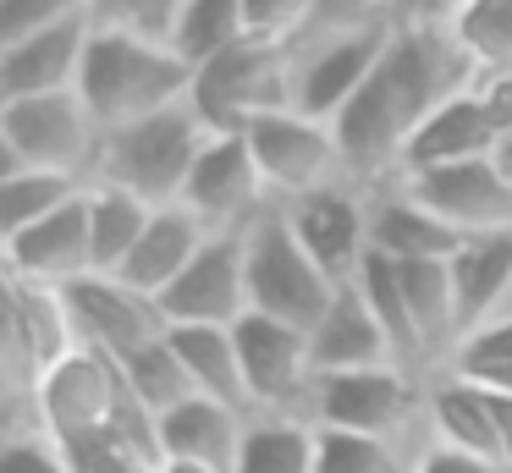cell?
Masks as SVG:
<instances>
[{"mask_svg": "<svg viewBox=\"0 0 512 473\" xmlns=\"http://www.w3.org/2000/svg\"><path fill=\"white\" fill-rule=\"evenodd\" d=\"M237 39H248L243 0H188L171 22V44L188 66H204L210 55L232 50Z\"/></svg>", "mask_w": 512, "mask_h": 473, "instance_id": "cell-31", "label": "cell"}, {"mask_svg": "<svg viewBox=\"0 0 512 473\" xmlns=\"http://www.w3.org/2000/svg\"><path fill=\"white\" fill-rule=\"evenodd\" d=\"M94 28H100L94 17H72V22H56V28L28 33V39L0 44V99L67 94V88H78Z\"/></svg>", "mask_w": 512, "mask_h": 473, "instance_id": "cell-17", "label": "cell"}, {"mask_svg": "<svg viewBox=\"0 0 512 473\" xmlns=\"http://www.w3.org/2000/svg\"><path fill=\"white\" fill-rule=\"evenodd\" d=\"M160 314L166 325H237L243 314H254L243 231H215L199 248V259L160 292Z\"/></svg>", "mask_w": 512, "mask_h": 473, "instance_id": "cell-13", "label": "cell"}, {"mask_svg": "<svg viewBox=\"0 0 512 473\" xmlns=\"http://www.w3.org/2000/svg\"><path fill=\"white\" fill-rule=\"evenodd\" d=\"M243 259H248V303H254V314L287 319V325H303V330H314V319L331 308L336 286H342L303 248V237L292 231L287 209L276 198L243 226Z\"/></svg>", "mask_w": 512, "mask_h": 473, "instance_id": "cell-3", "label": "cell"}, {"mask_svg": "<svg viewBox=\"0 0 512 473\" xmlns=\"http://www.w3.org/2000/svg\"><path fill=\"white\" fill-rule=\"evenodd\" d=\"M248 418L237 407L215 402V396H188L182 407L155 418V440H160V462H204V468H237L243 451Z\"/></svg>", "mask_w": 512, "mask_h": 473, "instance_id": "cell-21", "label": "cell"}, {"mask_svg": "<svg viewBox=\"0 0 512 473\" xmlns=\"http://www.w3.org/2000/svg\"><path fill=\"white\" fill-rule=\"evenodd\" d=\"M177 204L193 209L210 231H243L270 204V187L254 149H248V132H210Z\"/></svg>", "mask_w": 512, "mask_h": 473, "instance_id": "cell-11", "label": "cell"}, {"mask_svg": "<svg viewBox=\"0 0 512 473\" xmlns=\"http://www.w3.org/2000/svg\"><path fill=\"white\" fill-rule=\"evenodd\" d=\"M171 341H177L199 396H215V402L237 407L243 418H254L243 352H237V325H171Z\"/></svg>", "mask_w": 512, "mask_h": 473, "instance_id": "cell-25", "label": "cell"}, {"mask_svg": "<svg viewBox=\"0 0 512 473\" xmlns=\"http://www.w3.org/2000/svg\"><path fill=\"white\" fill-rule=\"evenodd\" d=\"M78 94L89 99L100 127L111 132V127H127V121H144L155 110L193 99V66L177 55L171 39H149V33L105 28L100 22L89 39Z\"/></svg>", "mask_w": 512, "mask_h": 473, "instance_id": "cell-1", "label": "cell"}, {"mask_svg": "<svg viewBox=\"0 0 512 473\" xmlns=\"http://www.w3.org/2000/svg\"><path fill=\"white\" fill-rule=\"evenodd\" d=\"M0 473H78V462H72L45 429H6Z\"/></svg>", "mask_w": 512, "mask_h": 473, "instance_id": "cell-35", "label": "cell"}, {"mask_svg": "<svg viewBox=\"0 0 512 473\" xmlns=\"http://www.w3.org/2000/svg\"><path fill=\"white\" fill-rule=\"evenodd\" d=\"M402 17H408V0H314V17H309V33H303V39H320V33L391 28V22H402Z\"/></svg>", "mask_w": 512, "mask_h": 473, "instance_id": "cell-33", "label": "cell"}, {"mask_svg": "<svg viewBox=\"0 0 512 473\" xmlns=\"http://www.w3.org/2000/svg\"><path fill=\"white\" fill-rule=\"evenodd\" d=\"M309 418L320 429H353V435H430V424H424V374L402 369V363L331 369L314 385Z\"/></svg>", "mask_w": 512, "mask_h": 473, "instance_id": "cell-6", "label": "cell"}, {"mask_svg": "<svg viewBox=\"0 0 512 473\" xmlns=\"http://www.w3.org/2000/svg\"><path fill=\"white\" fill-rule=\"evenodd\" d=\"M446 28L474 61V72H507L512 66V0H468L446 17Z\"/></svg>", "mask_w": 512, "mask_h": 473, "instance_id": "cell-32", "label": "cell"}, {"mask_svg": "<svg viewBox=\"0 0 512 473\" xmlns=\"http://www.w3.org/2000/svg\"><path fill=\"white\" fill-rule=\"evenodd\" d=\"M237 352H243L254 418L259 413L309 418L314 385H320V363H314L309 330L287 325V319H270V314H243L237 319Z\"/></svg>", "mask_w": 512, "mask_h": 473, "instance_id": "cell-7", "label": "cell"}, {"mask_svg": "<svg viewBox=\"0 0 512 473\" xmlns=\"http://www.w3.org/2000/svg\"><path fill=\"white\" fill-rule=\"evenodd\" d=\"M72 17H94V0H0V44L28 39V33Z\"/></svg>", "mask_w": 512, "mask_h": 473, "instance_id": "cell-34", "label": "cell"}, {"mask_svg": "<svg viewBox=\"0 0 512 473\" xmlns=\"http://www.w3.org/2000/svg\"><path fill=\"white\" fill-rule=\"evenodd\" d=\"M116 369H122V380H127V391H133V402L144 407V413H171V407H182L188 396H199V385H193V374H188V363H182V352H177V341H171V330L166 336H155L149 347H138V352H127V358H116Z\"/></svg>", "mask_w": 512, "mask_h": 473, "instance_id": "cell-29", "label": "cell"}, {"mask_svg": "<svg viewBox=\"0 0 512 473\" xmlns=\"http://www.w3.org/2000/svg\"><path fill=\"white\" fill-rule=\"evenodd\" d=\"M452 286H457V314H463V336L507 308L512 292V231H479L463 237V248L452 253ZM463 347V341H457Z\"/></svg>", "mask_w": 512, "mask_h": 473, "instance_id": "cell-24", "label": "cell"}, {"mask_svg": "<svg viewBox=\"0 0 512 473\" xmlns=\"http://www.w3.org/2000/svg\"><path fill=\"white\" fill-rule=\"evenodd\" d=\"M248 149H254L276 204H292V198L314 193V187L347 182V165H342V149H336L331 121L303 116L298 105L259 116L254 127H248Z\"/></svg>", "mask_w": 512, "mask_h": 473, "instance_id": "cell-8", "label": "cell"}, {"mask_svg": "<svg viewBox=\"0 0 512 473\" xmlns=\"http://www.w3.org/2000/svg\"><path fill=\"white\" fill-rule=\"evenodd\" d=\"M496 396V429H501V462L512 473V391H490Z\"/></svg>", "mask_w": 512, "mask_h": 473, "instance_id": "cell-40", "label": "cell"}, {"mask_svg": "<svg viewBox=\"0 0 512 473\" xmlns=\"http://www.w3.org/2000/svg\"><path fill=\"white\" fill-rule=\"evenodd\" d=\"M479 99H485V110L496 116V127H501V138L512 132V66L507 72H479Z\"/></svg>", "mask_w": 512, "mask_h": 473, "instance_id": "cell-39", "label": "cell"}, {"mask_svg": "<svg viewBox=\"0 0 512 473\" xmlns=\"http://www.w3.org/2000/svg\"><path fill=\"white\" fill-rule=\"evenodd\" d=\"M496 143H501L496 116L485 110L479 88H463V94H452L446 105H435L430 116L413 127L408 149H402V176L441 171V165H463V160H490Z\"/></svg>", "mask_w": 512, "mask_h": 473, "instance_id": "cell-19", "label": "cell"}, {"mask_svg": "<svg viewBox=\"0 0 512 473\" xmlns=\"http://www.w3.org/2000/svg\"><path fill=\"white\" fill-rule=\"evenodd\" d=\"M67 292V308H72V325H78L83 347L105 352V358H127V352L149 347L155 336H166V314L149 292H138L133 281L111 270H94V275H78Z\"/></svg>", "mask_w": 512, "mask_h": 473, "instance_id": "cell-12", "label": "cell"}, {"mask_svg": "<svg viewBox=\"0 0 512 473\" xmlns=\"http://www.w3.org/2000/svg\"><path fill=\"white\" fill-rule=\"evenodd\" d=\"M83 176H67V171H39V165H0V237L12 231H28L39 226L45 215L67 209L72 198L83 193Z\"/></svg>", "mask_w": 512, "mask_h": 473, "instance_id": "cell-28", "label": "cell"}, {"mask_svg": "<svg viewBox=\"0 0 512 473\" xmlns=\"http://www.w3.org/2000/svg\"><path fill=\"white\" fill-rule=\"evenodd\" d=\"M452 369H463V374L512 369V314H501V319H490V325L468 330L463 347L452 352Z\"/></svg>", "mask_w": 512, "mask_h": 473, "instance_id": "cell-38", "label": "cell"}, {"mask_svg": "<svg viewBox=\"0 0 512 473\" xmlns=\"http://www.w3.org/2000/svg\"><path fill=\"white\" fill-rule=\"evenodd\" d=\"M457 248H463V231H452L402 182L375 187V198H369V253L397 264H424V259H452Z\"/></svg>", "mask_w": 512, "mask_h": 473, "instance_id": "cell-20", "label": "cell"}, {"mask_svg": "<svg viewBox=\"0 0 512 473\" xmlns=\"http://www.w3.org/2000/svg\"><path fill=\"white\" fill-rule=\"evenodd\" d=\"M160 204H144L138 193L116 182H89V237H94V270H122L133 242L144 237L149 215Z\"/></svg>", "mask_w": 512, "mask_h": 473, "instance_id": "cell-30", "label": "cell"}, {"mask_svg": "<svg viewBox=\"0 0 512 473\" xmlns=\"http://www.w3.org/2000/svg\"><path fill=\"white\" fill-rule=\"evenodd\" d=\"M369 187L358 182H331V187H314V193L292 198L287 220L292 231L303 237V248L336 275V281H353L369 259Z\"/></svg>", "mask_w": 512, "mask_h": 473, "instance_id": "cell-14", "label": "cell"}, {"mask_svg": "<svg viewBox=\"0 0 512 473\" xmlns=\"http://www.w3.org/2000/svg\"><path fill=\"white\" fill-rule=\"evenodd\" d=\"M215 231L204 226L193 209H182V204H160L155 215H149V226H144V237L133 242V253H127V264L122 270H111V275H122V281H133L138 292H149L160 303V292H166L171 281H177L182 270H188L193 259H199V248L210 242Z\"/></svg>", "mask_w": 512, "mask_h": 473, "instance_id": "cell-23", "label": "cell"}, {"mask_svg": "<svg viewBox=\"0 0 512 473\" xmlns=\"http://www.w3.org/2000/svg\"><path fill=\"white\" fill-rule=\"evenodd\" d=\"M424 424H430V440L446 451H463V457L479 462H501V429H496V396H490L485 380L463 369H435L424 380Z\"/></svg>", "mask_w": 512, "mask_h": 473, "instance_id": "cell-18", "label": "cell"}, {"mask_svg": "<svg viewBox=\"0 0 512 473\" xmlns=\"http://www.w3.org/2000/svg\"><path fill=\"white\" fill-rule=\"evenodd\" d=\"M155 473H226V468H204V462H160Z\"/></svg>", "mask_w": 512, "mask_h": 473, "instance_id": "cell-42", "label": "cell"}, {"mask_svg": "<svg viewBox=\"0 0 512 473\" xmlns=\"http://www.w3.org/2000/svg\"><path fill=\"white\" fill-rule=\"evenodd\" d=\"M309 17H314V0H243L248 33L270 44H298L309 33Z\"/></svg>", "mask_w": 512, "mask_h": 473, "instance_id": "cell-36", "label": "cell"}, {"mask_svg": "<svg viewBox=\"0 0 512 473\" xmlns=\"http://www.w3.org/2000/svg\"><path fill=\"white\" fill-rule=\"evenodd\" d=\"M331 132H336V149H342L347 182L375 193V187H386L402 176V149H408V138H413V116L402 110V99H397V88L386 83V72H375L331 116Z\"/></svg>", "mask_w": 512, "mask_h": 473, "instance_id": "cell-10", "label": "cell"}, {"mask_svg": "<svg viewBox=\"0 0 512 473\" xmlns=\"http://www.w3.org/2000/svg\"><path fill=\"white\" fill-rule=\"evenodd\" d=\"M188 0H94V22L105 28H133L149 39H171V22Z\"/></svg>", "mask_w": 512, "mask_h": 473, "instance_id": "cell-37", "label": "cell"}, {"mask_svg": "<svg viewBox=\"0 0 512 473\" xmlns=\"http://www.w3.org/2000/svg\"><path fill=\"white\" fill-rule=\"evenodd\" d=\"M501 314H512V292H507V308H501ZM501 314H496V319H501Z\"/></svg>", "mask_w": 512, "mask_h": 473, "instance_id": "cell-43", "label": "cell"}, {"mask_svg": "<svg viewBox=\"0 0 512 473\" xmlns=\"http://www.w3.org/2000/svg\"><path fill=\"white\" fill-rule=\"evenodd\" d=\"M6 275L17 281H45V286H72L78 275H94V237H89V187L67 209L45 215L39 226L0 237Z\"/></svg>", "mask_w": 512, "mask_h": 473, "instance_id": "cell-16", "label": "cell"}, {"mask_svg": "<svg viewBox=\"0 0 512 473\" xmlns=\"http://www.w3.org/2000/svg\"><path fill=\"white\" fill-rule=\"evenodd\" d=\"M232 473H320V424L314 418H281V413L248 418Z\"/></svg>", "mask_w": 512, "mask_h": 473, "instance_id": "cell-26", "label": "cell"}, {"mask_svg": "<svg viewBox=\"0 0 512 473\" xmlns=\"http://www.w3.org/2000/svg\"><path fill=\"white\" fill-rule=\"evenodd\" d=\"M430 435H353L320 429V473H419Z\"/></svg>", "mask_w": 512, "mask_h": 473, "instance_id": "cell-27", "label": "cell"}, {"mask_svg": "<svg viewBox=\"0 0 512 473\" xmlns=\"http://www.w3.org/2000/svg\"><path fill=\"white\" fill-rule=\"evenodd\" d=\"M419 204H430L463 237L479 231H512V182L496 171V160H463V165H441V171H419L402 176Z\"/></svg>", "mask_w": 512, "mask_h": 473, "instance_id": "cell-15", "label": "cell"}, {"mask_svg": "<svg viewBox=\"0 0 512 473\" xmlns=\"http://www.w3.org/2000/svg\"><path fill=\"white\" fill-rule=\"evenodd\" d=\"M105 149V127L78 88L67 94L0 99V165H39L94 182Z\"/></svg>", "mask_w": 512, "mask_h": 473, "instance_id": "cell-4", "label": "cell"}, {"mask_svg": "<svg viewBox=\"0 0 512 473\" xmlns=\"http://www.w3.org/2000/svg\"><path fill=\"white\" fill-rule=\"evenodd\" d=\"M309 341H314V363H320V374L397 363L386 325H380V314L369 308V297H364V286H358V281H342V286H336L331 308L314 319Z\"/></svg>", "mask_w": 512, "mask_h": 473, "instance_id": "cell-22", "label": "cell"}, {"mask_svg": "<svg viewBox=\"0 0 512 473\" xmlns=\"http://www.w3.org/2000/svg\"><path fill=\"white\" fill-rule=\"evenodd\" d=\"M490 160H496V171H501V176H507V182H512V132H507V138L496 143V154H490Z\"/></svg>", "mask_w": 512, "mask_h": 473, "instance_id": "cell-41", "label": "cell"}, {"mask_svg": "<svg viewBox=\"0 0 512 473\" xmlns=\"http://www.w3.org/2000/svg\"><path fill=\"white\" fill-rule=\"evenodd\" d=\"M204 143H210V127L193 110V99H182L171 110H155L144 121L105 132L94 182H116L127 193H138L144 204H177Z\"/></svg>", "mask_w": 512, "mask_h": 473, "instance_id": "cell-2", "label": "cell"}, {"mask_svg": "<svg viewBox=\"0 0 512 473\" xmlns=\"http://www.w3.org/2000/svg\"><path fill=\"white\" fill-rule=\"evenodd\" d=\"M292 105V44L237 39L232 50L193 66V110L210 132H248L259 116Z\"/></svg>", "mask_w": 512, "mask_h": 473, "instance_id": "cell-5", "label": "cell"}, {"mask_svg": "<svg viewBox=\"0 0 512 473\" xmlns=\"http://www.w3.org/2000/svg\"><path fill=\"white\" fill-rule=\"evenodd\" d=\"M391 33H397V22L391 28H364V33H320V39L292 44V105L303 116L331 121L386 66Z\"/></svg>", "mask_w": 512, "mask_h": 473, "instance_id": "cell-9", "label": "cell"}]
</instances>
